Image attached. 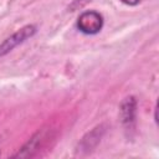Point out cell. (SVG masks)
<instances>
[{
	"instance_id": "cell-1",
	"label": "cell",
	"mask_w": 159,
	"mask_h": 159,
	"mask_svg": "<svg viewBox=\"0 0 159 159\" xmlns=\"http://www.w3.org/2000/svg\"><path fill=\"white\" fill-rule=\"evenodd\" d=\"M103 16L96 10L83 11L77 19V29L84 35H96L103 27Z\"/></svg>"
},
{
	"instance_id": "cell-2",
	"label": "cell",
	"mask_w": 159,
	"mask_h": 159,
	"mask_svg": "<svg viewBox=\"0 0 159 159\" xmlns=\"http://www.w3.org/2000/svg\"><path fill=\"white\" fill-rule=\"evenodd\" d=\"M37 29L35 25H26L24 27H21L20 30H17L16 32H14L11 36H9L7 39H5L1 43H0V57L7 55L10 51H12L16 46L21 45L22 42H25L27 39L32 37L36 34Z\"/></svg>"
},
{
	"instance_id": "cell-3",
	"label": "cell",
	"mask_w": 159,
	"mask_h": 159,
	"mask_svg": "<svg viewBox=\"0 0 159 159\" xmlns=\"http://www.w3.org/2000/svg\"><path fill=\"white\" fill-rule=\"evenodd\" d=\"M48 135H50L48 129H45V128L40 129L36 134H34L29 139V142L14 157H32V155H35L36 152H39V149L46 143V140L48 139Z\"/></svg>"
},
{
	"instance_id": "cell-4",
	"label": "cell",
	"mask_w": 159,
	"mask_h": 159,
	"mask_svg": "<svg viewBox=\"0 0 159 159\" xmlns=\"http://www.w3.org/2000/svg\"><path fill=\"white\" fill-rule=\"evenodd\" d=\"M135 112H137V101L133 96L127 97L119 107V113H120V119L122 123L127 128H132L135 122Z\"/></svg>"
},
{
	"instance_id": "cell-5",
	"label": "cell",
	"mask_w": 159,
	"mask_h": 159,
	"mask_svg": "<svg viewBox=\"0 0 159 159\" xmlns=\"http://www.w3.org/2000/svg\"><path fill=\"white\" fill-rule=\"evenodd\" d=\"M104 133V129H103V125H98L96 128H93L89 133H87L82 140L80 142V148L81 150H91L92 148H94L99 142H101V138Z\"/></svg>"
},
{
	"instance_id": "cell-6",
	"label": "cell",
	"mask_w": 159,
	"mask_h": 159,
	"mask_svg": "<svg viewBox=\"0 0 159 159\" xmlns=\"http://www.w3.org/2000/svg\"><path fill=\"white\" fill-rule=\"evenodd\" d=\"M120 1L123 4H125V5H128V6H135V5L139 4L140 0H120Z\"/></svg>"
}]
</instances>
